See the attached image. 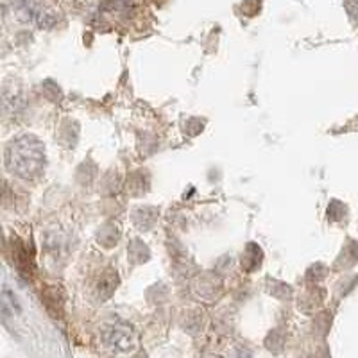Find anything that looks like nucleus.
Returning <instances> with one entry per match:
<instances>
[{
    "label": "nucleus",
    "instance_id": "nucleus-1",
    "mask_svg": "<svg viewBox=\"0 0 358 358\" xmlns=\"http://www.w3.org/2000/svg\"><path fill=\"white\" fill-rule=\"evenodd\" d=\"M6 167L22 179H36L45 169V147L34 134H20L6 147Z\"/></svg>",
    "mask_w": 358,
    "mask_h": 358
},
{
    "label": "nucleus",
    "instance_id": "nucleus-2",
    "mask_svg": "<svg viewBox=\"0 0 358 358\" xmlns=\"http://www.w3.org/2000/svg\"><path fill=\"white\" fill-rule=\"evenodd\" d=\"M102 344L115 355H131L138 348V338L129 324L113 322L102 330Z\"/></svg>",
    "mask_w": 358,
    "mask_h": 358
},
{
    "label": "nucleus",
    "instance_id": "nucleus-3",
    "mask_svg": "<svg viewBox=\"0 0 358 358\" xmlns=\"http://www.w3.org/2000/svg\"><path fill=\"white\" fill-rule=\"evenodd\" d=\"M15 11H17V17L22 22H31V24L38 25L40 29H52L56 25V17L52 13L34 4L31 0H17Z\"/></svg>",
    "mask_w": 358,
    "mask_h": 358
},
{
    "label": "nucleus",
    "instance_id": "nucleus-4",
    "mask_svg": "<svg viewBox=\"0 0 358 358\" xmlns=\"http://www.w3.org/2000/svg\"><path fill=\"white\" fill-rule=\"evenodd\" d=\"M2 113L6 117H20L27 106V97H25V90L22 86H4L2 92Z\"/></svg>",
    "mask_w": 358,
    "mask_h": 358
},
{
    "label": "nucleus",
    "instance_id": "nucleus-5",
    "mask_svg": "<svg viewBox=\"0 0 358 358\" xmlns=\"http://www.w3.org/2000/svg\"><path fill=\"white\" fill-rule=\"evenodd\" d=\"M13 255H15V264H17V268L20 271L22 278H31L33 258H31V255L27 252V248L24 245V242H15V245H13Z\"/></svg>",
    "mask_w": 358,
    "mask_h": 358
},
{
    "label": "nucleus",
    "instance_id": "nucleus-6",
    "mask_svg": "<svg viewBox=\"0 0 358 358\" xmlns=\"http://www.w3.org/2000/svg\"><path fill=\"white\" fill-rule=\"evenodd\" d=\"M117 281H118L117 274L106 271V273L102 274V278L99 280V283H97V294H102V297L111 296L113 289L117 287Z\"/></svg>",
    "mask_w": 358,
    "mask_h": 358
},
{
    "label": "nucleus",
    "instance_id": "nucleus-7",
    "mask_svg": "<svg viewBox=\"0 0 358 358\" xmlns=\"http://www.w3.org/2000/svg\"><path fill=\"white\" fill-rule=\"evenodd\" d=\"M350 4H353V8H350V6H346L348 11H350V15L353 18H358V0H348Z\"/></svg>",
    "mask_w": 358,
    "mask_h": 358
},
{
    "label": "nucleus",
    "instance_id": "nucleus-8",
    "mask_svg": "<svg viewBox=\"0 0 358 358\" xmlns=\"http://www.w3.org/2000/svg\"><path fill=\"white\" fill-rule=\"evenodd\" d=\"M6 15V0H0V20Z\"/></svg>",
    "mask_w": 358,
    "mask_h": 358
},
{
    "label": "nucleus",
    "instance_id": "nucleus-9",
    "mask_svg": "<svg viewBox=\"0 0 358 358\" xmlns=\"http://www.w3.org/2000/svg\"><path fill=\"white\" fill-rule=\"evenodd\" d=\"M4 192H6V183L0 179V197L4 196Z\"/></svg>",
    "mask_w": 358,
    "mask_h": 358
}]
</instances>
